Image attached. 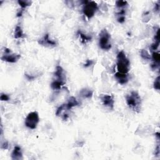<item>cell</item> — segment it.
Returning a JSON list of instances; mask_svg holds the SVG:
<instances>
[{
  "instance_id": "1",
  "label": "cell",
  "mask_w": 160,
  "mask_h": 160,
  "mask_svg": "<svg viewBox=\"0 0 160 160\" xmlns=\"http://www.w3.org/2000/svg\"><path fill=\"white\" fill-rule=\"evenodd\" d=\"M127 105L131 110L136 113H140L141 108V98L139 93L136 91H132L126 96Z\"/></svg>"
},
{
  "instance_id": "2",
  "label": "cell",
  "mask_w": 160,
  "mask_h": 160,
  "mask_svg": "<svg viewBox=\"0 0 160 160\" xmlns=\"http://www.w3.org/2000/svg\"><path fill=\"white\" fill-rule=\"evenodd\" d=\"M116 68L118 72L128 74L130 70V62L123 51L118 53L116 56Z\"/></svg>"
},
{
  "instance_id": "3",
  "label": "cell",
  "mask_w": 160,
  "mask_h": 160,
  "mask_svg": "<svg viewBox=\"0 0 160 160\" xmlns=\"http://www.w3.org/2000/svg\"><path fill=\"white\" fill-rule=\"evenodd\" d=\"M99 45L101 49L103 50H110L111 48V35L106 29L101 30L99 35Z\"/></svg>"
},
{
  "instance_id": "4",
  "label": "cell",
  "mask_w": 160,
  "mask_h": 160,
  "mask_svg": "<svg viewBox=\"0 0 160 160\" xmlns=\"http://www.w3.org/2000/svg\"><path fill=\"white\" fill-rule=\"evenodd\" d=\"M83 13L88 19H90L95 16L98 10V4L93 1H83Z\"/></svg>"
},
{
  "instance_id": "5",
  "label": "cell",
  "mask_w": 160,
  "mask_h": 160,
  "mask_svg": "<svg viewBox=\"0 0 160 160\" xmlns=\"http://www.w3.org/2000/svg\"><path fill=\"white\" fill-rule=\"evenodd\" d=\"M39 122V117L38 112L32 111L25 118V126L31 129H35L37 128Z\"/></svg>"
},
{
  "instance_id": "6",
  "label": "cell",
  "mask_w": 160,
  "mask_h": 160,
  "mask_svg": "<svg viewBox=\"0 0 160 160\" xmlns=\"http://www.w3.org/2000/svg\"><path fill=\"white\" fill-rule=\"evenodd\" d=\"M1 58L4 61L11 63H15L21 58V55L14 53L10 49L4 48V54L2 55Z\"/></svg>"
},
{
  "instance_id": "7",
  "label": "cell",
  "mask_w": 160,
  "mask_h": 160,
  "mask_svg": "<svg viewBox=\"0 0 160 160\" xmlns=\"http://www.w3.org/2000/svg\"><path fill=\"white\" fill-rule=\"evenodd\" d=\"M38 43L39 44L47 48H53L56 47L57 45L56 41L49 38V35L48 33L45 34L41 38L38 39Z\"/></svg>"
},
{
  "instance_id": "8",
  "label": "cell",
  "mask_w": 160,
  "mask_h": 160,
  "mask_svg": "<svg viewBox=\"0 0 160 160\" xmlns=\"http://www.w3.org/2000/svg\"><path fill=\"white\" fill-rule=\"evenodd\" d=\"M100 100L102 104L105 107L109 108L110 110L114 109V105H115V100L112 95H101L100 96Z\"/></svg>"
},
{
  "instance_id": "9",
  "label": "cell",
  "mask_w": 160,
  "mask_h": 160,
  "mask_svg": "<svg viewBox=\"0 0 160 160\" xmlns=\"http://www.w3.org/2000/svg\"><path fill=\"white\" fill-rule=\"evenodd\" d=\"M54 77L56 80H60L61 81L66 82V75L65 71L60 65H58L56 67V70L54 73Z\"/></svg>"
},
{
  "instance_id": "10",
  "label": "cell",
  "mask_w": 160,
  "mask_h": 160,
  "mask_svg": "<svg viewBox=\"0 0 160 160\" xmlns=\"http://www.w3.org/2000/svg\"><path fill=\"white\" fill-rule=\"evenodd\" d=\"M115 78L117 80V81L121 84H127L129 81L128 74H123L116 72L115 74Z\"/></svg>"
},
{
  "instance_id": "11",
  "label": "cell",
  "mask_w": 160,
  "mask_h": 160,
  "mask_svg": "<svg viewBox=\"0 0 160 160\" xmlns=\"http://www.w3.org/2000/svg\"><path fill=\"white\" fill-rule=\"evenodd\" d=\"M11 159L13 160H20L23 159V152L20 146H15L11 153Z\"/></svg>"
},
{
  "instance_id": "12",
  "label": "cell",
  "mask_w": 160,
  "mask_h": 160,
  "mask_svg": "<svg viewBox=\"0 0 160 160\" xmlns=\"http://www.w3.org/2000/svg\"><path fill=\"white\" fill-rule=\"evenodd\" d=\"M66 82L60 81V80L53 79V82L51 84V87L53 90H60L65 84Z\"/></svg>"
},
{
  "instance_id": "13",
  "label": "cell",
  "mask_w": 160,
  "mask_h": 160,
  "mask_svg": "<svg viewBox=\"0 0 160 160\" xmlns=\"http://www.w3.org/2000/svg\"><path fill=\"white\" fill-rule=\"evenodd\" d=\"M93 91L88 88H83L80 90L79 95L84 98H91L93 96Z\"/></svg>"
},
{
  "instance_id": "14",
  "label": "cell",
  "mask_w": 160,
  "mask_h": 160,
  "mask_svg": "<svg viewBox=\"0 0 160 160\" xmlns=\"http://www.w3.org/2000/svg\"><path fill=\"white\" fill-rule=\"evenodd\" d=\"M79 105V103L77 101V100L75 98V97L73 96H71L70 98L68 99V103L66 104V108L68 110H71L72 108L76 106Z\"/></svg>"
},
{
  "instance_id": "15",
  "label": "cell",
  "mask_w": 160,
  "mask_h": 160,
  "mask_svg": "<svg viewBox=\"0 0 160 160\" xmlns=\"http://www.w3.org/2000/svg\"><path fill=\"white\" fill-rule=\"evenodd\" d=\"M14 37L15 39H20L24 37V33L20 26H16L15 30Z\"/></svg>"
},
{
  "instance_id": "16",
  "label": "cell",
  "mask_w": 160,
  "mask_h": 160,
  "mask_svg": "<svg viewBox=\"0 0 160 160\" xmlns=\"http://www.w3.org/2000/svg\"><path fill=\"white\" fill-rule=\"evenodd\" d=\"M128 6L127 1H117L116 2V7L117 9H127Z\"/></svg>"
},
{
  "instance_id": "17",
  "label": "cell",
  "mask_w": 160,
  "mask_h": 160,
  "mask_svg": "<svg viewBox=\"0 0 160 160\" xmlns=\"http://www.w3.org/2000/svg\"><path fill=\"white\" fill-rule=\"evenodd\" d=\"M151 59L153 60V61L154 63H156L158 65H159V60H160V56L159 53H156L155 51H153Z\"/></svg>"
},
{
  "instance_id": "18",
  "label": "cell",
  "mask_w": 160,
  "mask_h": 160,
  "mask_svg": "<svg viewBox=\"0 0 160 160\" xmlns=\"http://www.w3.org/2000/svg\"><path fill=\"white\" fill-rule=\"evenodd\" d=\"M65 110H67V108H66V104H63L61 105L60 106H59L58 108V109H57L56 111V115L57 116H60L61 115V114L63 113V111Z\"/></svg>"
},
{
  "instance_id": "19",
  "label": "cell",
  "mask_w": 160,
  "mask_h": 160,
  "mask_svg": "<svg viewBox=\"0 0 160 160\" xmlns=\"http://www.w3.org/2000/svg\"><path fill=\"white\" fill-rule=\"evenodd\" d=\"M140 54H141V56L142 57V58H143L144 60H151V56L149 53H148V52L146 49H141Z\"/></svg>"
},
{
  "instance_id": "20",
  "label": "cell",
  "mask_w": 160,
  "mask_h": 160,
  "mask_svg": "<svg viewBox=\"0 0 160 160\" xmlns=\"http://www.w3.org/2000/svg\"><path fill=\"white\" fill-rule=\"evenodd\" d=\"M18 3L19 4V5L21 7V8L25 9L28 7H30L31 6L32 2L30 1H22V0H19L18 1Z\"/></svg>"
},
{
  "instance_id": "21",
  "label": "cell",
  "mask_w": 160,
  "mask_h": 160,
  "mask_svg": "<svg viewBox=\"0 0 160 160\" xmlns=\"http://www.w3.org/2000/svg\"><path fill=\"white\" fill-rule=\"evenodd\" d=\"M79 35L80 36V38H81V41L84 43L89 41L91 39V38L90 36L86 35H84V34H83V33H82L81 32L79 33Z\"/></svg>"
},
{
  "instance_id": "22",
  "label": "cell",
  "mask_w": 160,
  "mask_h": 160,
  "mask_svg": "<svg viewBox=\"0 0 160 160\" xmlns=\"http://www.w3.org/2000/svg\"><path fill=\"white\" fill-rule=\"evenodd\" d=\"M154 88L156 90L159 91V87H160V83H159V76H158L155 80L153 84Z\"/></svg>"
},
{
  "instance_id": "23",
  "label": "cell",
  "mask_w": 160,
  "mask_h": 160,
  "mask_svg": "<svg viewBox=\"0 0 160 160\" xmlns=\"http://www.w3.org/2000/svg\"><path fill=\"white\" fill-rule=\"evenodd\" d=\"M159 41H155L151 45L150 49H151L152 51H155V50H156L159 47Z\"/></svg>"
},
{
  "instance_id": "24",
  "label": "cell",
  "mask_w": 160,
  "mask_h": 160,
  "mask_svg": "<svg viewBox=\"0 0 160 160\" xmlns=\"http://www.w3.org/2000/svg\"><path fill=\"white\" fill-rule=\"evenodd\" d=\"M0 99H1V101H7L8 100H9L10 97L9 96V95L5 94V93H1V96H0Z\"/></svg>"
},
{
  "instance_id": "25",
  "label": "cell",
  "mask_w": 160,
  "mask_h": 160,
  "mask_svg": "<svg viewBox=\"0 0 160 160\" xmlns=\"http://www.w3.org/2000/svg\"><path fill=\"white\" fill-rule=\"evenodd\" d=\"M93 63V61L92 60H88L87 61V62L85 63V64L84 65V66L87 68V67H88V66H91Z\"/></svg>"
},
{
  "instance_id": "26",
  "label": "cell",
  "mask_w": 160,
  "mask_h": 160,
  "mask_svg": "<svg viewBox=\"0 0 160 160\" xmlns=\"http://www.w3.org/2000/svg\"><path fill=\"white\" fill-rule=\"evenodd\" d=\"M155 10L156 11H159V2H158V4H156Z\"/></svg>"
}]
</instances>
